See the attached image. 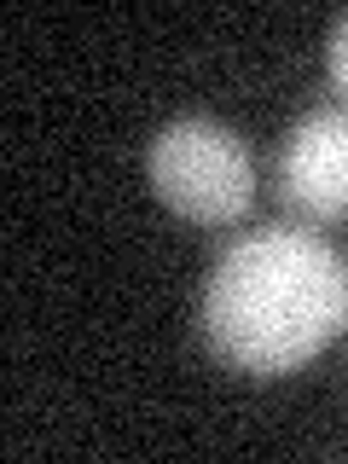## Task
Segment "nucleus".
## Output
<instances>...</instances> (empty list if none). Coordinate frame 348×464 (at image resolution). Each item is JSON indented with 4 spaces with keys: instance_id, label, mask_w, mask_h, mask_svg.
<instances>
[{
    "instance_id": "f257e3e1",
    "label": "nucleus",
    "mask_w": 348,
    "mask_h": 464,
    "mask_svg": "<svg viewBox=\"0 0 348 464\" xmlns=\"http://www.w3.org/2000/svg\"><path fill=\"white\" fill-rule=\"evenodd\" d=\"M198 331L227 372L273 383L348 331V256L302 221L238 232L198 296Z\"/></svg>"
},
{
    "instance_id": "f03ea898",
    "label": "nucleus",
    "mask_w": 348,
    "mask_h": 464,
    "mask_svg": "<svg viewBox=\"0 0 348 464\" xmlns=\"http://www.w3.org/2000/svg\"><path fill=\"white\" fill-rule=\"evenodd\" d=\"M151 192L192 227H238L256 209V157L215 116H174L145 151Z\"/></svg>"
},
{
    "instance_id": "7ed1b4c3",
    "label": "nucleus",
    "mask_w": 348,
    "mask_h": 464,
    "mask_svg": "<svg viewBox=\"0 0 348 464\" xmlns=\"http://www.w3.org/2000/svg\"><path fill=\"white\" fill-rule=\"evenodd\" d=\"M273 192L302 227L348 221V105H319L285 128Z\"/></svg>"
},
{
    "instance_id": "20e7f679",
    "label": "nucleus",
    "mask_w": 348,
    "mask_h": 464,
    "mask_svg": "<svg viewBox=\"0 0 348 464\" xmlns=\"http://www.w3.org/2000/svg\"><path fill=\"white\" fill-rule=\"evenodd\" d=\"M325 82L337 93V105H348V12H337V24L325 35Z\"/></svg>"
}]
</instances>
